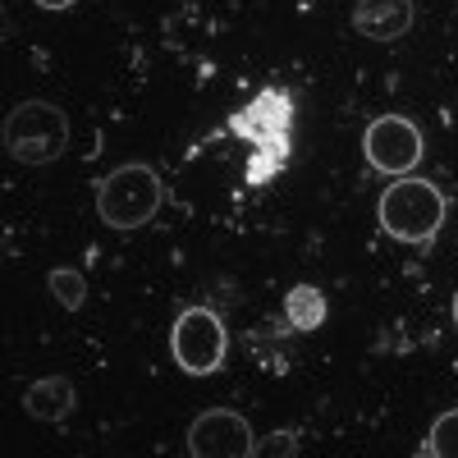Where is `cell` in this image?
I'll return each mask as SVG.
<instances>
[{"mask_svg": "<svg viewBox=\"0 0 458 458\" xmlns=\"http://www.w3.org/2000/svg\"><path fill=\"white\" fill-rule=\"evenodd\" d=\"M445 193L431 183V179H394L386 193H380V229H386L390 239L399 243H431L440 234V225H445Z\"/></svg>", "mask_w": 458, "mask_h": 458, "instance_id": "cell-1", "label": "cell"}, {"mask_svg": "<svg viewBox=\"0 0 458 458\" xmlns=\"http://www.w3.org/2000/svg\"><path fill=\"white\" fill-rule=\"evenodd\" d=\"M161 198H165V188H161V174L151 170V165H120V170H110L101 183H97V216L106 229H120V234H133V229H142L151 216L161 211Z\"/></svg>", "mask_w": 458, "mask_h": 458, "instance_id": "cell-2", "label": "cell"}, {"mask_svg": "<svg viewBox=\"0 0 458 458\" xmlns=\"http://www.w3.org/2000/svg\"><path fill=\"white\" fill-rule=\"evenodd\" d=\"M69 147V120L51 101H19L5 120V151L19 165H51Z\"/></svg>", "mask_w": 458, "mask_h": 458, "instance_id": "cell-3", "label": "cell"}, {"mask_svg": "<svg viewBox=\"0 0 458 458\" xmlns=\"http://www.w3.org/2000/svg\"><path fill=\"white\" fill-rule=\"evenodd\" d=\"M225 353H229V330H225V321L211 308L193 302V308H183L174 317V326H170V358H174V367L183 376L220 371Z\"/></svg>", "mask_w": 458, "mask_h": 458, "instance_id": "cell-4", "label": "cell"}, {"mask_svg": "<svg viewBox=\"0 0 458 458\" xmlns=\"http://www.w3.org/2000/svg\"><path fill=\"white\" fill-rule=\"evenodd\" d=\"M422 129H417L408 114H380V120L367 124L362 133V151H367V161L371 170L380 174H390V179H403L417 170V161H422Z\"/></svg>", "mask_w": 458, "mask_h": 458, "instance_id": "cell-5", "label": "cell"}, {"mask_svg": "<svg viewBox=\"0 0 458 458\" xmlns=\"http://www.w3.org/2000/svg\"><path fill=\"white\" fill-rule=\"evenodd\" d=\"M257 436L248 417L234 408H207L188 427V454L193 458H252Z\"/></svg>", "mask_w": 458, "mask_h": 458, "instance_id": "cell-6", "label": "cell"}, {"mask_svg": "<svg viewBox=\"0 0 458 458\" xmlns=\"http://www.w3.org/2000/svg\"><path fill=\"white\" fill-rule=\"evenodd\" d=\"M293 124V97L280 88H261L243 110L229 114V133H239L252 147H289Z\"/></svg>", "mask_w": 458, "mask_h": 458, "instance_id": "cell-7", "label": "cell"}, {"mask_svg": "<svg viewBox=\"0 0 458 458\" xmlns=\"http://www.w3.org/2000/svg\"><path fill=\"white\" fill-rule=\"evenodd\" d=\"M353 28L371 42H394L412 28V0H362L353 10Z\"/></svg>", "mask_w": 458, "mask_h": 458, "instance_id": "cell-8", "label": "cell"}, {"mask_svg": "<svg viewBox=\"0 0 458 458\" xmlns=\"http://www.w3.org/2000/svg\"><path fill=\"white\" fill-rule=\"evenodd\" d=\"M73 403H79V394H73L69 376H42L23 390V412L37 417V422H64Z\"/></svg>", "mask_w": 458, "mask_h": 458, "instance_id": "cell-9", "label": "cell"}, {"mask_svg": "<svg viewBox=\"0 0 458 458\" xmlns=\"http://www.w3.org/2000/svg\"><path fill=\"white\" fill-rule=\"evenodd\" d=\"M284 321L293 330H302V335L321 330V321H326V293L317 284H293L284 293Z\"/></svg>", "mask_w": 458, "mask_h": 458, "instance_id": "cell-10", "label": "cell"}, {"mask_svg": "<svg viewBox=\"0 0 458 458\" xmlns=\"http://www.w3.org/2000/svg\"><path fill=\"white\" fill-rule=\"evenodd\" d=\"M47 284H51L55 302H60V308H69V312L88 302V280H83V271H73V266H55V271L47 276Z\"/></svg>", "mask_w": 458, "mask_h": 458, "instance_id": "cell-11", "label": "cell"}, {"mask_svg": "<svg viewBox=\"0 0 458 458\" xmlns=\"http://www.w3.org/2000/svg\"><path fill=\"white\" fill-rule=\"evenodd\" d=\"M284 161H289V147H257V157H248V170H243L248 188L271 183V179L284 170Z\"/></svg>", "mask_w": 458, "mask_h": 458, "instance_id": "cell-12", "label": "cell"}, {"mask_svg": "<svg viewBox=\"0 0 458 458\" xmlns=\"http://www.w3.org/2000/svg\"><path fill=\"white\" fill-rule=\"evenodd\" d=\"M427 458H458V408L440 412L427 436Z\"/></svg>", "mask_w": 458, "mask_h": 458, "instance_id": "cell-13", "label": "cell"}, {"mask_svg": "<svg viewBox=\"0 0 458 458\" xmlns=\"http://www.w3.org/2000/svg\"><path fill=\"white\" fill-rule=\"evenodd\" d=\"M293 454H298V431H271L252 449V458H293Z\"/></svg>", "mask_w": 458, "mask_h": 458, "instance_id": "cell-14", "label": "cell"}, {"mask_svg": "<svg viewBox=\"0 0 458 458\" xmlns=\"http://www.w3.org/2000/svg\"><path fill=\"white\" fill-rule=\"evenodd\" d=\"M37 10H69V5H79V0H32Z\"/></svg>", "mask_w": 458, "mask_h": 458, "instance_id": "cell-15", "label": "cell"}, {"mask_svg": "<svg viewBox=\"0 0 458 458\" xmlns=\"http://www.w3.org/2000/svg\"><path fill=\"white\" fill-rule=\"evenodd\" d=\"M454 326H458V293H454Z\"/></svg>", "mask_w": 458, "mask_h": 458, "instance_id": "cell-16", "label": "cell"}]
</instances>
